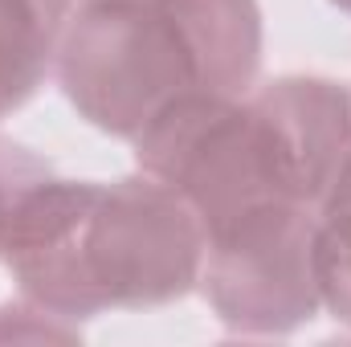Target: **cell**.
I'll use <instances>...</instances> for the list:
<instances>
[{
	"label": "cell",
	"mask_w": 351,
	"mask_h": 347,
	"mask_svg": "<svg viewBox=\"0 0 351 347\" xmlns=\"http://www.w3.org/2000/svg\"><path fill=\"white\" fill-rule=\"evenodd\" d=\"M331 4H335L339 12H351V0H331Z\"/></svg>",
	"instance_id": "obj_8"
},
{
	"label": "cell",
	"mask_w": 351,
	"mask_h": 347,
	"mask_svg": "<svg viewBox=\"0 0 351 347\" xmlns=\"http://www.w3.org/2000/svg\"><path fill=\"white\" fill-rule=\"evenodd\" d=\"M139 172L188 200L200 229L262 204L319 208L351 156V90L282 74L229 98H188L131 139Z\"/></svg>",
	"instance_id": "obj_2"
},
{
	"label": "cell",
	"mask_w": 351,
	"mask_h": 347,
	"mask_svg": "<svg viewBox=\"0 0 351 347\" xmlns=\"http://www.w3.org/2000/svg\"><path fill=\"white\" fill-rule=\"evenodd\" d=\"M74 4H86V0H74Z\"/></svg>",
	"instance_id": "obj_9"
},
{
	"label": "cell",
	"mask_w": 351,
	"mask_h": 347,
	"mask_svg": "<svg viewBox=\"0 0 351 347\" xmlns=\"http://www.w3.org/2000/svg\"><path fill=\"white\" fill-rule=\"evenodd\" d=\"M315 217L302 204H262L204 229L196 290L233 335H290L323 311Z\"/></svg>",
	"instance_id": "obj_4"
},
{
	"label": "cell",
	"mask_w": 351,
	"mask_h": 347,
	"mask_svg": "<svg viewBox=\"0 0 351 347\" xmlns=\"http://www.w3.org/2000/svg\"><path fill=\"white\" fill-rule=\"evenodd\" d=\"M262 49L258 0H86L66 21L53 78L78 119L131 143L188 98L258 86Z\"/></svg>",
	"instance_id": "obj_3"
},
{
	"label": "cell",
	"mask_w": 351,
	"mask_h": 347,
	"mask_svg": "<svg viewBox=\"0 0 351 347\" xmlns=\"http://www.w3.org/2000/svg\"><path fill=\"white\" fill-rule=\"evenodd\" d=\"M204 229L188 200L147 172L119 180L45 176L16 208L4 265L58 319L164 307L196 290Z\"/></svg>",
	"instance_id": "obj_1"
},
{
	"label": "cell",
	"mask_w": 351,
	"mask_h": 347,
	"mask_svg": "<svg viewBox=\"0 0 351 347\" xmlns=\"http://www.w3.org/2000/svg\"><path fill=\"white\" fill-rule=\"evenodd\" d=\"M74 0H0V119L21 110L53 74Z\"/></svg>",
	"instance_id": "obj_5"
},
{
	"label": "cell",
	"mask_w": 351,
	"mask_h": 347,
	"mask_svg": "<svg viewBox=\"0 0 351 347\" xmlns=\"http://www.w3.org/2000/svg\"><path fill=\"white\" fill-rule=\"evenodd\" d=\"M53 176L49 160L8 135H0V258H4V241L12 233V217L21 208V200L45 180Z\"/></svg>",
	"instance_id": "obj_7"
},
{
	"label": "cell",
	"mask_w": 351,
	"mask_h": 347,
	"mask_svg": "<svg viewBox=\"0 0 351 347\" xmlns=\"http://www.w3.org/2000/svg\"><path fill=\"white\" fill-rule=\"evenodd\" d=\"M315 286L323 311L351 331V156L315 217Z\"/></svg>",
	"instance_id": "obj_6"
}]
</instances>
